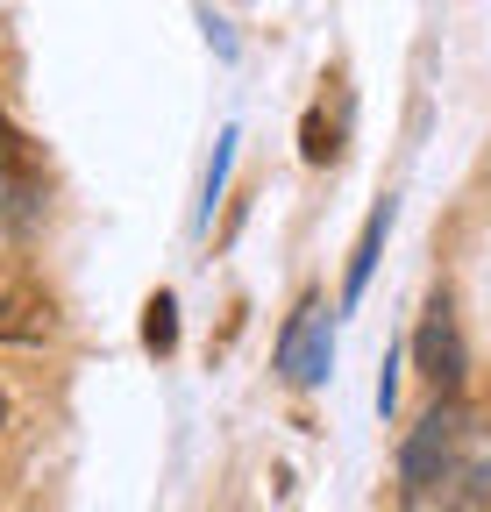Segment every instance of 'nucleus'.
<instances>
[{"label": "nucleus", "mask_w": 491, "mask_h": 512, "mask_svg": "<svg viewBox=\"0 0 491 512\" xmlns=\"http://www.w3.org/2000/svg\"><path fill=\"white\" fill-rule=\"evenodd\" d=\"M57 328V313H50V299L29 285V278H15V271H0V342H43Z\"/></svg>", "instance_id": "nucleus-5"}, {"label": "nucleus", "mask_w": 491, "mask_h": 512, "mask_svg": "<svg viewBox=\"0 0 491 512\" xmlns=\"http://www.w3.org/2000/svg\"><path fill=\"white\" fill-rule=\"evenodd\" d=\"M385 228H392V200H378V207H371V221H363V235H356L349 285H342V299H349V306L363 299V285H371V264H378V249H385Z\"/></svg>", "instance_id": "nucleus-6"}, {"label": "nucleus", "mask_w": 491, "mask_h": 512, "mask_svg": "<svg viewBox=\"0 0 491 512\" xmlns=\"http://www.w3.org/2000/svg\"><path fill=\"white\" fill-rule=\"evenodd\" d=\"M413 349H420V377L435 384V399H456L470 363H463V335H456V313H449V299H427Z\"/></svg>", "instance_id": "nucleus-2"}, {"label": "nucleus", "mask_w": 491, "mask_h": 512, "mask_svg": "<svg viewBox=\"0 0 491 512\" xmlns=\"http://www.w3.org/2000/svg\"><path fill=\"white\" fill-rule=\"evenodd\" d=\"M328 363H335L328 313H321V299H306V306L292 313V328L278 335V370H285L292 384H321V377H328Z\"/></svg>", "instance_id": "nucleus-4"}, {"label": "nucleus", "mask_w": 491, "mask_h": 512, "mask_svg": "<svg viewBox=\"0 0 491 512\" xmlns=\"http://www.w3.org/2000/svg\"><path fill=\"white\" fill-rule=\"evenodd\" d=\"M299 157H306V164H328V157H335V121H328V107H306V121H299Z\"/></svg>", "instance_id": "nucleus-8"}, {"label": "nucleus", "mask_w": 491, "mask_h": 512, "mask_svg": "<svg viewBox=\"0 0 491 512\" xmlns=\"http://www.w3.org/2000/svg\"><path fill=\"white\" fill-rule=\"evenodd\" d=\"M43 214V171H36V150L0 121V228H29Z\"/></svg>", "instance_id": "nucleus-3"}, {"label": "nucleus", "mask_w": 491, "mask_h": 512, "mask_svg": "<svg viewBox=\"0 0 491 512\" xmlns=\"http://www.w3.org/2000/svg\"><path fill=\"white\" fill-rule=\"evenodd\" d=\"M228 164H235V128H221V143H214V171H207V214H214L221 185H228Z\"/></svg>", "instance_id": "nucleus-9"}, {"label": "nucleus", "mask_w": 491, "mask_h": 512, "mask_svg": "<svg viewBox=\"0 0 491 512\" xmlns=\"http://www.w3.org/2000/svg\"><path fill=\"white\" fill-rule=\"evenodd\" d=\"M399 491H406V512H477L491 498V427L470 406L442 399L406 441Z\"/></svg>", "instance_id": "nucleus-1"}, {"label": "nucleus", "mask_w": 491, "mask_h": 512, "mask_svg": "<svg viewBox=\"0 0 491 512\" xmlns=\"http://www.w3.org/2000/svg\"><path fill=\"white\" fill-rule=\"evenodd\" d=\"M143 349L150 356H171L178 349V299L171 292H150V306H143Z\"/></svg>", "instance_id": "nucleus-7"}]
</instances>
